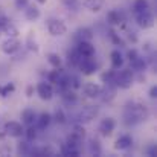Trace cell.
<instances>
[{"mask_svg": "<svg viewBox=\"0 0 157 157\" xmlns=\"http://www.w3.org/2000/svg\"><path fill=\"white\" fill-rule=\"evenodd\" d=\"M150 116V110L148 107L142 102H131L125 107V111H124V122L127 125H137V124H142L148 119Z\"/></svg>", "mask_w": 157, "mask_h": 157, "instance_id": "6da1fadb", "label": "cell"}, {"mask_svg": "<svg viewBox=\"0 0 157 157\" xmlns=\"http://www.w3.org/2000/svg\"><path fill=\"white\" fill-rule=\"evenodd\" d=\"M133 82H134V72L131 69H122L119 72L116 70V75H114V86H116V89L128 90L133 86Z\"/></svg>", "mask_w": 157, "mask_h": 157, "instance_id": "7a4b0ae2", "label": "cell"}, {"mask_svg": "<svg viewBox=\"0 0 157 157\" xmlns=\"http://www.w3.org/2000/svg\"><path fill=\"white\" fill-rule=\"evenodd\" d=\"M76 67H78V70H79L84 76H90V75H93V73L98 70V64H96V61L93 59V56H90V58H87V56H79V61H78Z\"/></svg>", "mask_w": 157, "mask_h": 157, "instance_id": "3957f363", "label": "cell"}, {"mask_svg": "<svg viewBox=\"0 0 157 157\" xmlns=\"http://www.w3.org/2000/svg\"><path fill=\"white\" fill-rule=\"evenodd\" d=\"M46 26H48V31L52 37H63L67 34V26L59 18H49L46 21Z\"/></svg>", "mask_w": 157, "mask_h": 157, "instance_id": "277c9868", "label": "cell"}, {"mask_svg": "<svg viewBox=\"0 0 157 157\" xmlns=\"http://www.w3.org/2000/svg\"><path fill=\"white\" fill-rule=\"evenodd\" d=\"M35 93L38 95V98L41 101H51L55 95V89L51 82L48 81H40L37 86H35Z\"/></svg>", "mask_w": 157, "mask_h": 157, "instance_id": "5b68a950", "label": "cell"}, {"mask_svg": "<svg viewBox=\"0 0 157 157\" xmlns=\"http://www.w3.org/2000/svg\"><path fill=\"white\" fill-rule=\"evenodd\" d=\"M134 18H136V23L140 29H150L154 26V15L150 9H145L142 12L134 14Z\"/></svg>", "mask_w": 157, "mask_h": 157, "instance_id": "8992f818", "label": "cell"}, {"mask_svg": "<svg viewBox=\"0 0 157 157\" xmlns=\"http://www.w3.org/2000/svg\"><path fill=\"white\" fill-rule=\"evenodd\" d=\"M98 114H99V107L98 105H87L78 113V122L79 124H89Z\"/></svg>", "mask_w": 157, "mask_h": 157, "instance_id": "52a82bcc", "label": "cell"}, {"mask_svg": "<svg viewBox=\"0 0 157 157\" xmlns=\"http://www.w3.org/2000/svg\"><path fill=\"white\" fill-rule=\"evenodd\" d=\"M81 89L84 96L89 99H98L102 95V86L98 82H86L84 86H81Z\"/></svg>", "mask_w": 157, "mask_h": 157, "instance_id": "ba28073f", "label": "cell"}, {"mask_svg": "<svg viewBox=\"0 0 157 157\" xmlns=\"http://www.w3.org/2000/svg\"><path fill=\"white\" fill-rule=\"evenodd\" d=\"M3 131L9 137H21L23 133H25V127L20 122H17V121H8L3 125Z\"/></svg>", "mask_w": 157, "mask_h": 157, "instance_id": "9c48e42d", "label": "cell"}, {"mask_svg": "<svg viewBox=\"0 0 157 157\" xmlns=\"http://www.w3.org/2000/svg\"><path fill=\"white\" fill-rule=\"evenodd\" d=\"M116 119L114 117H111V116H107L104 117L101 122H99V127H98V130H99V134L101 136H104V137H110L111 134H113V131L116 130Z\"/></svg>", "mask_w": 157, "mask_h": 157, "instance_id": "30bf717a", "label": "cell"}, {"mask_svg": "<svg viewBox=\"0 0 157 157\" xmlns=\"http://www.w3.org/2000/svg\"><path fill=\"white\" fill-rule=\"evenodd\" d=\"M107 23L110 25V26H121L122 23H125L127 21V17H125V14H124V11L122 9H117V8H114V9H110L108 12H107Z\"/></svg>", "mask_w": 157, "mask_h": 157, "instance_id": "8fae6325", "label": "cell"}, {"mask_svg": "<svg viewBox=\"0 0 157 157\" xmlns=\"http://www.w3.org/2000/svg\"><path fill=\"white\" fill-rule=\"evenodd\" d=\"M20 48H21V43L17 37H9L8 40L2 43V52L5 55H15L20 51Z\"/></svg>", "mask_w": 157, "mask_h": 157, "instance_id": "7c38bea8", "label": "cell"}, {"mask_svg": "<svg viewBox=\"0 0 157 157\" xmlns=\"http://www.w3.org/2000/svg\"><path fill=\"white\" fill-rule=\"evenodd\" d=\"M75 49H76V52L79 53V56L90 58V56H95V53H96V49L92 44V41H86V40H78Z\"/></svg>", "mask_w": 157, "mask_h": 157, "instance_id": "4fadbf2b", "label": "cell"}, {"mask_svg": "<svg viewBox=\"0 0 157 157\" xmlns=\"http://www.w3.org/2000/svg\"><path fill=\"white\" fill-rule=\"evenodd\" d=\"M52 124V114L48 113V111H43L40 114H37V119H35V127L38 131H44L49 125Z\"/></svg>", "mask_w": 157, "mask_h": 157, "instance_id": "5bb4252c", "label": "cell"}, {"mask_svg": "<svg viewBox=\"0 0 157 157\" xmlns=\"http://www.w3.org/2000/svg\"><path fill=\"white\" fill-rule=\"evenodd\" d=\"M113 147L117 151H125V150H128V148L133 147V137L130 134H122V136H119L116 139V142H114Z\"/></svg>", "mask_w": 157, "mask_h": 157, "instance_id": "9a60e30c", "label": "cell"}, {"mask_svg": "<svg viewBox=\"0 0 157 157\" xmlns=\"http://www.w3.org/2000/svg\"><path fill=\"white\" fill-rule=\"evenodd\" d=\"M110 61H111V67L116 69V70L121 69V67H124V63H125L124 55H122V52L119 49H113L110 52Z\"/></svg>", "mask_w": 157, "mask_h": 157, "instance_id": "2e32d148", "label": "cell"}, {"mask_svg": "<svg viewBox=\"0 0 157 157\" xmlns=\"http://www.w3.org/2000/svg\"><path fill=\"white\" fill-rule=\"evenodd\" d=\"M147 67H148V63H147V59H145L144 56H137L136 59L130 61V69H131L134 73H137V72H145Z\"/></svg>", "mask_w": 157, "mask_h": 157, "instance_id": "e0dca14e", "label": "cell"}, {"mask_svg": "<svg viewBox=\"0 0 157 157\" xmlns=\"http://www.w3.org/2000/svg\"><path fill=\"white\" fill-rule=\"evenodd\" d=\"M40 15H41V12H40V9L35 5H28L25 8V18L28 21H35V20L40 18Z\"/></svg>", "mask_w": 157, "mask_h": 157, "instance_id": "ac0fdd59", "label": "cell"}, {"mask_svg": "<svg viewBox=\"0 0 157 157\" xmlns=\"http://www.w3.org/2000/svg\"><path fill=\"white\" fill-rule=\"evenodd\" d=\"M37 119V113L34 111V108H25L21 111V122L28 127V125H34Z\"/></svg>", "mask_w": 157, "mask_h": 157, "instance_id": "d6986e66", "label": "cell"}, {"mask_svg": "<svg viewBox=\"0 0 157 157\" xmlns=\"http://www.w3.org/2000/svg\"><path fill=\"white\" fill-rule=\"evenodd\" d=\"M82 5L92 12H99L101 9H104L105 0H84Z\"/></svg>", "mask_w": 157, "mask_h": 157, "instance_id": "ffe728a7", "label": "cell"}, {"mask_svg": "<svg viewBox=\"0 0 157 157\" xmlns=\"http://www.w3.org/2000/svg\"><path fill=\"white\" fill-rule=\"evenodd\" d=\"M70 136H73L75 139H78V140H84L86 139V128H84V125L82 124H79V122H76L73 127H72V131H70Z\"/></svg>", "mask_w": 157, "mask_h": 157, "instance_id": "44dd1931", "label": "cell"}, {"mask_svg": "<svg viewBox=\"0 0 157 157\" xmlns=\"http://www.w3.org/2000/svg\"><path fill=\"white\" fill-rule=\"evenodd\" d=\"M87 148H89V153H90L92 156H99V154L102 153L101 144H99V140H98V139H95V137L89 140V145H87Z\"/></svg>", "mask_w": 157, "mask_h": 157, "instance_id": "7402d4cb", "label": "cell"}, {"mask_svg": "<svg viewBox=\"0 0 157 157\" xmlns=\"http://www.w3.org/2000/svg\"><path fill=\"white\" fill-rule=\"evenodd\" d=\"M64 72L61 70V67H53V70H51L48 75H46V78H48V82H51L52 86H55L56 82H58V79L61 78V75H63Z\"/></svg>", "mask_w": 157, "mask_h": 157, "instance_id": "603a6c76", "label": "cell"}, {"mask_svg": "<svg viewBox=\"0 0 157 157\" xmlns=\"http://www.w3.org/2000/svg\"><path fill=\"white\" fill-rule=\"evenodd\" d=\"M61 96H63L64 102H67V104H70V105L78 102V95H76V93H75V90H72V89L64 90V92L61 93Z\"/></svg>", "mask_w": 157, "mask_h": 157, "instance_id": "cb8c5ba5", "label": "cell"}, {"mask_svg": "<svg viewBox=\"0 0 157 157\" xmlns=\"http://www.w3.org/2000/svg\"><path fill=\"white\" fill-rule=\"evenodd\" d=\"M93 29L92 28H81L79 31H78V34H76V38L78 40H86V41H92V38H93Z\"/></svg>", "mask_w": 157, "mask_h": 157, "instance_id": "d4e9b609", "label": "cell"}, {"mask_svg": "<svg viewBox=\"0 0 157 157\" xmlns=\"http://www.w3.org/2000/svg\"><path fill=\"white\" fill-rule=\"evenodd\" d=\"M23 136H25V139H26L28 142H34V140H37V136H38V130H37V127H35V125H28V128L25 130Z\"/></svg>", "mask_w": 157, "mask_h": 157, "instance_id": "484cf974", "label": "cell"}, {"mask_svg": "<svg viewBox=\"0 0 157 157\" xmlns=\"http://www.w3.org/2000/svg\"><path fill=\"white\" fill-rule=\"evenodd\" d=\"M131 9H133L134 14L142 12V11H145V9H150V0H134Z\"/></svg>", "mask_w": 157, "mask_h": 157, "instance_id": "4316f807", "label": "cell"}, {"mask_svg": "<svg viewBox=\"0 0 157 157\" xmlns=\"http://www.w3.org/2000/svg\"><path fill=\"white\" fill-rule=\"evenodd\" d=\"M114 75H116V69H110V70H105L101 73V81L104 84H113L114 86Z\"/></svg>", "mask_w": 157, "mask_h": 157, "instance_id": "83f0119b", "label": "cell"}, {"mask_svg": "<svg viewBox=\"0 0 157 157\" xmlns=\"http://www.w3.org/2000/svg\"><path fill=\"white\" fill-rule=\"evenodd\" d=\"M52 121H55V122L59 124V125L66 124V122H67V114H66V111H64L63 108H56L52 116Z\"/></svg>", "mask_w": 157, "mask_h": 157, "instance_id": "f1b7e54d", "label": "cell"}, {"mask_svg": "<svg viewBox=\"0 0 157 157\" xmlns=\"http://www.w3.org/2000/svg\"><path fill=\"white\" fill-rule=\"evenodd\" d=\"M48 63H49L52 67H61V66H63V59H61V56L56 52L48 53Z\"/></svg>", "mask_w": 157, "mask_h": 157, "instance_id": "f546056e", "label": "cell"}, {"mask_svg": "<svg viewBox=\"0 0 157 157\" xmlns=\"http://www.w3.org/2000/svg\"><path fill=\"white\" fill-rule=\"evenodd\" d=\"M78 61H79V53L76 52V49H72V51L67 52V63H69V66L76 67Z\"/></svg>", "mask_w": 157, "mask_h": 157, "instance_id": "4dcf8cb0", "label": "cell"}, {"mask_svg": "<svg viewBox=\"0 0 157 157\" xmlns=\"http://www.w3.org/2000/svg\"><path fill=\"white\" fill-rule=\"evenodd\" d=\"M26 46H28V49H29L31 52H34V53L40 52V46H38V43L34 40V35H32V34L28 37V40H26Z\"/></svg>", "mask_w": 157, "mask_h": 157, "instance_id": "1f68e13d", "label": "cell"}, {"mask_svg": "<svg viewBox=\"0 0 157 157\" xmlns=\"http://www.w3.org/2000/svg\"><path fill=\"white\" fill-rule=\"evenodd\" d=\"M108 35H110L113 44H116V46H124V40L121 38V35H119L114 29H110V31H108Z\"/></svg>", "mask_w": 157, "mask_h": 157, "instance_id": "d6a6232c", "label": "cell"}, {"mask_svg": "<svg viewBox=\"0 0 157 157\" xmlns=\"http://www.w3.org/2000/svg\"><path fill=\"white\" fill-rule=\"evenodd\" d=\"M15 90V86H14V82H8V84H5V86H2V93H0V96L2 98H8L12 92Z\"/></svg>", "mask_w": 157, "mask_h": 157, "instance_id": "836d02e7", "label": "cell"}, {"mask_svg": "<svg viewBox=\"0 0 157 157\" xmlns=\"http://www.w3.org/2000/svg\"><path fill=\"white\" fill-rule=\"evenodd\" d=\"M81 86H82L81 78H79L78 75H70V89H72V90H79Z\"/></svg>", "mask_w": 157, "mask_h": 157, "instance_id": "e575fe53", "label": "cell"}, {"mask_svg": "<svg viewBox=\"0 0 157 157\" xmlns=\"http://www.w3.org/2000/svg\"><path fill=\"white\" fill-rule=\"evenodd\" d=\"M31 150H32V148H31V142L26 140V142H23V144H21V142L18 144V153H20V154L29 156V154H31Z\"/></svg>", "mask_w": 157, "mask_h": 157, "instance_id": "d590c367", "label": "cell"}, {"mask_svg": "<svg viewBox=\"0 0 157 157\" xmlns=\"http://www.w3.org/2000/svg\"><path fill=\"white\" fill-rule=\"evenodd\" d=\"M3 34H6L8 37H18V29H17L12 23H9V25L3 29Z\"/></svg>", "mask_w": 157, "mask_h": 157, "instance_id": "8d00e7d4", "label": "cell"}, {"mask_svg": "<svg viewBox=\"0 0 157 157\" xmlns=\"http://www.w3.org/2000/svg\"><path fill=\"white\" fill-rule=\"evenodd\" d=\"M64 6H67V8H78L79 6V0H59Z\"/></svg>", "mask_w": 157, "mask_h": 157, "instance_id": "74e56055", "label": "cell"}, {"mask_svg": "<svg viewBox=\"0 0 157 157\" xmlns=\"http://www.w3.org/2000/svg\"><path fill=\"white\" fill-rule=\"evenodd\" d=\"M11 147L9 145H6V144H3L2 147H0V156H9L11 154Z\"/></svg>", "mask_w": 157, "mask_h": 157, "instance_id": "f35d334b", "label": "cell"}, {"mask_svg": "<svg viewBox=\"0 0 157 157\" xmlns=\"http://www.w3.org/2000/svg\"><path fill=\"white\" fill-rule=\"evenodd\" d=\"M25 93H26V98H32V96H34V93H35V87H34V84H29V86H26V90H25Z\"/></svg>", "mask_w": 157, "mask_h": 157, "instance_id": "ab89813d", "label": "cell"}, {"mask_svg": "<svg viewBox=\"0 0 157 157\" xmlns=\"http://www.w3.org/2000/svg\"><path fill=\"white\" fill-rule=\"evenodd\" d=\"M28 5H29V0H15V8L20 9V11L25 9Z\"/></svg>", "mask_w": 157, "mask_h": 157, "instance_id": "60d3db41", "label": "cell"}, {"mask_svg": "<svg viewBox=\"0 0 157 157\" xmlns=\"http://www.w3.org/2000/svg\"><path fill=\"white\" fill-rule=\"evenodd\" d=\"M139 56V53L136 49H130L128 52H127V58H128V61H133V59H136Z\"/></svg>", "mask_w": 157, "mask_h": 157, "instance_id": "b9f144b4", "label": "cell"}, {"mask_svg": "<svg viewBox=\"0 0 157 157\" xmlns=\"http://www.w3.org/2000/svg\"><path fill=\"white\" fill-rule=\"evenodd\" d=\"M147 156H157V148L156 145H150L147 150Z\"/></svg>", "mask_w": 157, "mask_h": 157, "instance_id": "7bdbcfd3", "label": "cell"}, {"mask_svg": "<svg viewBox=\"0 0 157 157\" xmlns=\"http://www.w3.org/2000/svg\"><path fill=\"white\" fill-rule=\"evenodd\" d=\"M148 96H150L151 99H156V98H157V86H153V87L150 89V92H148Z\"/></svg>", "mask_w": 157, "mask_h": 157, "instance_id": "ee69618b", "label": "cell"}, {"mask_svg": "<svg viewBox=\"0 0 157 157\" xmlns=\"http://www.w3.org/2000/svg\"><path fill=\"white\" fill-rule=\"evenodd\" d=\"M35 2H37L38 5H46V3H48V0H35Z\"/></svg>", "mask_w": 157, "mask_h": 157, "instance_id": "f6af8a7d", "label": "cell"}, {"mask_svg": "<svg viewBox=\"0 0 157 157\" xmlns=\"http://www.w3.org/2000/svg\"><path fill=\"white\" fill-rule=\"evenodd\" d=\"M0 93H2V84H0Z\"/></svg>", "mask_w": 157, "mask_h": 157, "instance_id": "bcb514c9", "label": "cell"}]
</instances>
